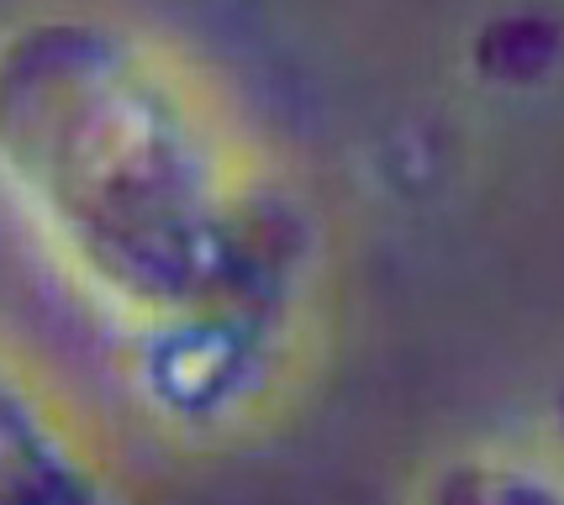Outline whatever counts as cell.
Segmentation results:
<instances>
[{
    "instance_id": "1",
    "label": "cell",
    "mask_w": 564,
    "mask_h": 505,
    "mask_svg": "<svg viewBox=\"0 0 564 505\" xmlns=\"http://www.w3.org/2000/svg\"><path fill=\"white\" fill-rule=\"evenodd\" d=\"M0 195L58 274L148 342L221 337L285 274L280 217L212 106L96 11L0 32Z\"/></svg>"
},
{
    "instance_id": "2",
    "label": "cell",
    "mask_w": 564,
    "mask_h": 505,
    "mask_svg": "<svg viewBox=\"0 0 564 505\" xmlns=\"http://www.w3.org/2000/svg\"><path fill=\"white\" fill-rule=\"evenodd\" d=\"M0 505H122L48 400L0 353Z\"/></svg>"
},
{
    "instance_id": "3",
    "label": "cell",
    "mask_w": 564,
    "mask_h": 505,
    "mask_svg": "<svg viewBox=\"0 0 564 505\" xmlns=\"http://www.w3.org/2000/svg\"><path fill=\"white\" fill-rule=\"evenodd\" d=\"M422 505H564V469L517 453H469L427 484Z\"/></svg>"
}]
</instances>
